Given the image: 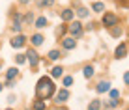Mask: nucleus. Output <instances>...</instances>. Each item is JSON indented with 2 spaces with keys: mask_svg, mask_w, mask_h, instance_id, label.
<instances>
[{
  "mask_svg": "<svg viewBox=\"0 0 129 110\" xmlns=\"http://www.w3.org/2000/svg\"><path fill=\"white\" fill-rule=\"evenodd\" d=\"M17 75H19V69H17V67H10V69H8V73H6V78H8V80H11V78H15Z\"/></svg>",
  "mask_w": 129,
  "mask_h": 110,
  "instance_id": "obj_16",
  "label": "nucleus"
},
{
  "mask_svg": "<svg viewBox=\"0 0 129 110\" xmlns=\"http://www.w3.org/2000/svg\"><path fill=\"white\" fill-rule=\"evenodd\" d=\"M99 108H101V101H99V99L90 101V104H88V110H99Z\"/></svg>",
  "mask_w": 129,
  "mask_h": 110,
  "instance_id": "obj_18",
  "label": "nucleus"
},
{
  "mask_svg": "<svg viewBox=\"0 0 129 110\" xmlns=\"http://www.w3.org/2000/svg\"><path fill=\"white\" fill-rule=\"evenodd\" d=\"M82 73H84L86 78H92V77H94V65H86V67L82 69Z\"/></svg>",
  "mask_w": 129,
  "mask_h": 110,
  "instance_id": "obj_19",
  "label": "nucleus"
},
{
  "mask_svg": "<svg viewBox=\"0 0 129 110\" xmlns=\"http://www.w3.org/2000/svg\"><path fill=\"white\" fill-rule=\"evenodd\" d=\"M19 2H21V4H28L30 0H19Z\"/></svg>",
  "mask_w": 129,
  "mask_h": 110,
  "instance_id": "obj_32",
  "label": "nucleus"
},
{
  "mask_svg": "<svg viewBox=\"0 0 129 110\" xmlns=\"http://www.w3.org/2000/svg\"><path fill=\"white\" fill-rule=\"evenodd\" d=\"M24 43H26V37L21 36V34L11 39V47H15V49H21V47H24Z\"/></svg>",
  "mask_w": 129,
  "mask_h": 110,
  "instance_id": "obj_8",
  "label": "nucleus"
},
{
  "mask_svg": "<svg viewBox=\"0 0 129 110\" xmlns=\"http://www.w3.org/2000/svg\"><path fill=\"white\" fill-rule=\"evenodd\" d=\"M110 36H112V37H120V36H122V28H120L118 24L110 26Z\"/></svg>",
  "mask_w": 129,
  "mask_h": 110,
  "instance_id": "obj_20",
  "label": "nucleus"
},
{
  "mask_svg": "<svg viewBox=\"0 0 129 110\" xmlns=\"http://www.w3.org/2000/svg\"><path fill=\"white\" fill-rule=\"evenodd\" d=\"M114 56H116L118 60H122V58H125V56H127V45H125V43H120V45L116 47Z\"/></svg>",
  "mask_w": 129,
  "mask_h": 110,
  "instance_id": "obj_5",
  "label": "nucleus"
},
{
  "mask_svg": "<svg viewBox=\"0 0 129 110\" xmlns=\"http://www.w3.org/2000/svg\"><path fill=\"white\" fill-rule=\"evenodd\" d=\"M101 23H103L105 28H110V26H116L120 23V17L116 15V13H105L103 19H101Z\"/></svg>",
  "mask_w": 129,
  "mask_h": 110,
  "instance_id": "obj_2",
  "label": "nucleus"
},
{
  "mask_svg": "<svg viewBox=\"0 0 129 110\" xmlns=\"http://www.w3.org/2000/svg\"><path fill=\"white\" fill-rule=\"evenodd\" d=\"M52 4H54V0H41V6H47V8H51Z\"/></svg>",
  "mask_w": 129,
  "mask_h": 110,
  "instance_id": "obj_27",
  "label": "nucleus"
},
{
  "mask_svg": "<svg viewBox=\"0 0 129 110\" xmlns=\"http://www.w3.org/2000/svg\"><path fill=\"white\" fill-rule=\"evenodd\" d=\"M17 64H24V62H26V54H17Z\"/></svg>",
  "mask_w": 129,
  "mask_h": 110,
  "instance_id": "obj_26",
  "label": "nucleus"
},
{
  "mask_svg": "<svg viewBox=\"0 0 129 110\" xmlns=\"http://www.w3.org/2000/svg\"><path fill=\"white\" fill-rule=\"evenodd\" d=\"M54 84H52V80L49 77H41L38 80V84H36V95H38L39 99H49L52 97V93H54Z\"/></svg>",
  "mask_w": 129,
  "mask_h": 110,
  "instance_id": "obj_1",
  "label": "nucleus"
},
{
  "mask_svg": "<svg viewBox=\"0 0 129 110\" xmlns=\"http://www.w3.org/2000/svg\"><path fill=\"white\" fill-rule=\"evenodd\" d=\"M123 82H125V84L129 86V71H127L125 75H123Z\"/></svg>",
  "mask_w": 129,
  "mask_h": 110,
  "instance_id": "obj_29",
  "label": "nucleus"
},
{
  "mask_svg": "<svg viewBox=\"0 0 129 110\" xmlns=\"http://www.w3.org/2000/svg\"><path fill=\"white\" fill-rule=\"evenodd\" d=\"M105 104H107V106H110V108H116L118 104H120V101H118V99H112V97H110V101H107Z\"/></svg>",
  "mask_w": 129,
  "mask_h": 110,
  "instance_id": "obj_24",
  "label": "nucleus"
},
{
  "mask_svg": "<svg viewBox=\"0 0 129 110\" xmlns=\"http://www.w3.org/2000/svg\"><path fill=\"white\" fill-rule=\"evenodd\" d=\"M8 103H10V104L15 103V97H13V95H10V97H8Z\"/></svg>",
  "mask_w": 129,
  "mask_h": 110,
  "instance_id": "obj_31",
  "label": "nucleus"
},
{
  "mask_svg": "<svg viewBox=\"0 0 129 110\" xmlns=\"http://www.w3.org/2000/svg\"><path fill=\"white\" fill-rule=\"evenodd\" d=\"M51 75H52V77H54V78H60L62 75H64V67H62V65H56V67H52Z\"/></svg>",
  "mask_w": 129,
  "mask_h": 110,
  "instance_id": "obj_14",
  "label": "nucleus"
},
{
  "mask_svg": "<svg viewBox=\"0 0 129 110\" xmlns=\"http://www.w3.org/2000/svg\"><path fill=\"white\" fill-rule=\"evenodd\" d=\"M47 26V19L45 17H39L38 21H36V28H45Z\"/></svg>",
  "mask_w": 129,
  "mask_h": 110,
  "instance_id": "obj_23",
  "label": "nucleus"
},
{
  "mask_svg": "<svg viewBox=\"0 0 129 110\" xmlns=\"http://www.w3.org/2000/svg\"><path fill=\"white\" fill-rule=\"evenodd\" d=\"M127 110H129V108H127Z\"/></svg>",
  "mask_w": 129,
  "mask_h": 110,
  "instance_id": "obj_37",
  "label": "nucleus"
},
{
  "mask_svg": "<svg viewBox=\"0 0 129 110\" xmlns=\"http://www.w3.org/2000/svg\"><path fill=\"white\" fill-rule=\"evenodd\" d=\"M73 84V77H66L64 78V88H68V86H71Z\"/></svg>",
  "mask_w": 129,
  "mask_h": 110,
  "instance_id": "obj_25",
  "label": "nucleus"
},
{
  "mask_svg": "<svg viewBox=\"0 0 129 110\" xmlns=\"http://www.w3.org/2000/svg\"><path fill=\"white\" fill-rule=\"evenodd\" d=\"M2 90H4V84H0V91H2Z\"/></svg>",
  "mask_w": 129,
  "mask_h": 110,
  "instance_id": "obj_33",
  "label": "nucleus"
},
{
  "mask_svg": "<svg viewBox=\"0 0 129 110\" xmlns=\"http://www.w3.org/2000/svg\"><path fill=\"white\" fill-rule=\"evenodd\" d=\"M62 45H64L66 50H71V49H75V47H77V41H75L73 36H71V37H64V39H62Z\"/></svg>",
  "mask_w": 129,
  "mask_h": 110,
  "instance_id": "obj_7",
  "label": "nucleus"
},
{
  "mask_svg": "<svg viewBox=\"0 0 129 110\" xmlns=\"http://www.w3.org/2000/svg\"><path fill=\"white\" fill-rule=\"evenodd\" d=\"M109 90H110V82L109 80H101L99 84H97V88H95L97 93H105V91H109Z\"/></svg>",
  "mask_w": 129,
  "mask_h": 110,
  "instance_id": "obj_11",
  "label": "nucleus"
},
{
  "mask_svg": "<svg viewBox=\"0 0 129 110\" xmlns=\"http://www.w3.org/2000/svg\"><path fill=\"white\" fill-rule=\"evenodd\" d=\"M110 97H112V99H118V97H120V91H118V90H110Z\"/></svg>",
  "mask_w": 129,
  "mask_h": 110,
  "instance_id": "obj_28",
  "label": "nucleus"
},
{
  "mask_svg": "<svg viewBox=\"0 0 129 110\" xmlns=\"http://www.w3.org/2000/svg\"><path fill=\"white\" fill-rule=\"evenodd\" d=\"M0 65H2V62H0Z\"/></svg>",
  "mask_w": 129,
  "mask_h": 110,
  "instance_id": "obj_35",
  "label": "nucleus"
},
{
  "mask_svg": "<svg viewBox=\"0 0 129 110\" xmlns=\"http://www.w3.org/2000/svg\"><path fill=\"white\" fill-rule=\"evenodd\" d=\"M62 21H66V23H69V21H73L75 19V11L73 10H69V8H66V10H62Z\"/></svg>",
  "mask_w": 129,
  "mask_h": 110,
  "instance_id": "obj_9",
  "label": "nucleus"
},
{
  "mask_svg": "<svg viewBox=\"0 0 129 110\" xmlns=\"http://www.w3.org/2000/svg\"><path fill=\"white\" fill-rule=\"evenodd\" d=\"M92 10H94L95 13H103L105 11V4L103 2H94L92 4Z\"/></svg>",
  "mask_w": 129,
  "mask_h": 110,
  "instance_id": "obj_15",
  "label": "nucleus"
},
{
  "mask_svg": "<svg viewBox=\"0 0 129 110\" xmlns=\"http://www.w3.org/2000/svg\"><path fill=\"white\" fill-rule=\"evenodd\" d=\"M105 110H110V106H107V108H105Z\"/></svg>",
  "mask_w": 129,
  "mask_h": 110,
  "instance_id": "obj_34",
  "label": "nucleus"
},
{
  "mask_svg": "<svg viewBox=\"0 0 129 110\" xmlns=\"http://www.w3.org/2000/svg\"><path fill=\"white\" fill-rule=\"evenodd\" d=\"M13 86H15V82H13V78H11V80H8V84H6V88H13Z\"/></svg>",
  "mask_w": 129,
  "mask_h": 110,
  "instance_id": "obj_30",
  "label": "nucleus"
},
{
  "mask_svg": "<svg viewBox=\"0 0 129 110\" xmlns=\"http://www.w3.org/2000/svg\"><path fill=\"white\" fill-rule=\"evenodd\" d=\"M77 15L81 17V19H86V17H90V10H88V8H79Z\"/></svg>",
  "mask_w": 129,
  "mask_h": 110,
  "instance_id": "obj_17",
  "label": "nucleus"
},
{
  "mask_svg": "<svg viewBox=\"0 0 129 110\" xmlns=\"http://www.w3.org/2000/svg\"><path fill=\"white\" fill-rule=\"evenodd\" d=\"M34 110H47V104H45V101L38 97V99L34 101Z\"/></svg>",
  "mask_w": 129,
  "mask_h": 110,
  "instance_id": "obj_13",
  "label": "nucleus"
},
{
  "mask_svg": "<svg viewBox=\"0 0 129 110\" xmlns=\"http://www.w3.org/2000/svg\"><path fill=\"white\" fill-rule=\"evenodd\" d=\"M68 99H69V91H68V88H62L58 93H56V103L62 104V103H66Z\"/></svg>",
  "mask_w": 129,
  "mask_h": 110,
  "instance_id": "obj_6",
  "label": "nucleus"
},
{
  "mask_svg": "<svg viewBox=\"0 0 129 110\" xmlns=\"http://www.w3.org/2000/svg\"><path fill=\"white\" fill-rule=\"evenodd\" d=\"M8 110H11V108H8Z\"/></svg>",
  "mask_w": 129,
  "mask_h": 110,
  "instance_id": "obj_36",
  "label": "nucleus"
},
{
  "mask_svg": "<svg viewBox=\"0 0 129 110\" xmlns=\"http://www.w3.org/2000/svg\"><path fill=\"white\" fill-rule=\"evenodd\" d=\"M69 34L73 37H81L82 34H84V28H82V23H79V21H75L73 24L69 26Z\"/></svg>",
  "mask_w": 129,
  "mask_h": 110,
  "instance_id": "obj_3",
  "label": "nucleus"
},
{
  "mask_svg": "<svg viewBox=\"0 0 129 110\" xmlns=\"http://www.w3.org/2000/svg\"><path fill=\"white\" fill-rule=\"evenodd\" d=\"M21 21H23L21 13H15V19H13V26H11V30H13V32H17V34H19V32H21V28H23Z\"/></svg>",
  "mask_w": 129,
  "mask_h": 110,
  "instance_id": "obj_10",
  "label": "nucleus"
},
{
  "mask_svg": "<svg viewBox=\"0 0 129 110\" xmlns=\"http://www.w3.org/2000/svg\"><path fill=\"white\" fill-rule=\"evenodd\" d=\"M30 41H32V45H34V47H39L43 41H45V39H43V36H41V34H34V36L30 37Z\"/></svg>",
  "mask_w": 129,
  "mask_h": 110,
  "instance_id": "obj_12",
  "label": "nucleus"
},
{
  "mask_svg": "<svg viewBox=\"0 0 129 110\" xmlns=\"http://www.w3.org/2000/svg\"><path fill=\"white\" fill-rule=\"evenodd\" d=\"M58 58H62V52H60V50H51V52H49V60L56 62Z\"/></svg>",
  "mask_w": 129,
  "mask_h": 110,
  "instance_id": "obj_21",
  "label": "nucleus"
},
{
  "mask_svg": "<svg viewBox=\"0 0 129 110\" xmlns=\"http://www.w3.org/2000/svg\"><path fill=\"white\" fill-rule=\"evenodd\" d=\"M23 21H24V24H32V23H34V13L28 11V13L23 17Z\"/></svg>",
  "mask_w": 129,
  "mask_h": 110,
  "instance_id": "obj_22",
  "label": "nucleus"
},
{
  "mask_svg": "<svg viewBox=\"0 0 129 110\" xmlns=\"http://www.w3.org/2000/svg\"><path fill=\"white\" fill-rule=\"evenodd\" d=\"M26 62H28L32 67H36V65L39 64V56H38V52L34 49H28V52H26Z\"/></svg>",
  "mask_w": 129,
  "mask_h": 110,
  "instance_id": "obj_4",
  "label": "nucleus"
}]
</instances>
